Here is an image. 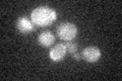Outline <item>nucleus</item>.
<instances>
[{
  "label": "nucleus",
  "mask_w": 122,
  "mask_h": 81,
  "mask_svg": "<svg viewBox=\"0 0 122 81\" xmlns=\"http://www.w3.org/2000/svg\"><path fill=\"white\" fill-rule=\"evenodd\" d=\"M57 18L55 10L48 6H39L30 13V20L36 26H48L54 22Z\"/></svg>",
  "instance_id": "nucleus-1"
},
{
  "label": "nucleus",
  "mask_w": 122,
  "mask_h": 81,
  "mask_svg": "<svg viewBox=\"0 0 122 81\" xmlns=\"http://www.w3.org/2000/svg\"><path fill=\"white\" fill-rule=\"evenodd\" d=\"M57 36L62 41H72L77 36V28L72 22H62L57 28Z\"/></svg>",
  "instance_id": "nucleus-2"
},
{
  "label": "nucleus",
  "mask_w": 122,
  "mask_h": 81,
  "mask_svg": "<svg viewBox=\"0 0 122 81\" xmlns=\"http://www.w3.org/2000/svg\"><path fill=\"white\" fill-rule=\"evenodd\" d=\"M16 29H18V32L26 34V33H30L32 32L36 29V25L33 24V21L29 19L25 16H21L17 19L16 22Z\"/></svg>",
  "instance_id": "nucleus-3"
},
{
  "label": "nucleus",
  "mask_w": 122,
  "mask_h": 81,
  "mask_svg": "<svg viewBox=\"0 0 122 81\" xmlns=\"http://www.w3.org/2000/svg\"><path fill=\"white\" fill-rule=\"evenodd\" d=\"M81 57L86 62H90V63L97 62L101 57V51L98 47L91 46V47H87L83 50L81 53Z\"/></svg>",
  "instance_id": "nucleus-4"
},
{
  "label": "nucleus",
  "mask_w": 122,
  "mask_h": 81,
  "mask_svg": "<svg viewBox=\"0 0 122 81\" xmlns=\"http://www.w3.org/2000/svg\"><path fill=\"white\" fill-rule=\"evenodd\" d=\"M67 53V49L65 44H57L50 51V58L54 62H59L63 60Z\"/></svg>",
  "instance_id": "nucleus-5"
},
{
  "label": "nucleus",
  "mask_w": 122,
  "mask_h": 81,
  "mask_svg": "<svg viewBox=\"0 0 122 81\" xmlns=\"http://www.w3.org/2000/svg\"><path fill=\"white\" fill-rule=\"evenodd\" d=\"M38 43L43 47H51V46L54 44L55 42V36L53 34L50 30H44L42 32L37 38Z\"/></svg>",
  "instance_id": "nucleus-6"
},
{
  "label": "nucleus",
  "mask_w": 122,
  "mask_h": 81,
  "mask_svg": "<svg viewBox=\"0 0 122 81\" xmlns=\"http://www.w3.org/2000/svg\"><path fill=\"white\" fill-rule=\"evenodd\" d=\"M65 46H66V49H67V52L69 54H74L77 52V44L73 43L72 41H69V42H66L65 43Z\"/></svg>",
  "instance_id": "nucleus-7"
},
{
  "label": "nucleus",
  "mask_w": 122,
  "mask_h": 81,
  "mask_svg": "<svg viewBox=\"0 0 122 81\" xmlns=\"http://www.w3.org/2000/svg\"><path fill=\"white\" fill-rule=\"evenodd\" d=\"M72 58L74 60H79L81 58V55H79L78 53H74V54H72Z\"/></svg>",
  "instance_id": "nucleus-8"
}]
</instances>
